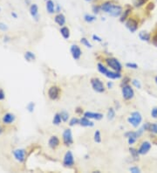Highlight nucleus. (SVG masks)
I'll return each instance as SVG.
<instances>
[{
	"label": "nucleus",
	"mask_w": 157,
	"mask_h": 173,
	"mask_svg": "<svg viewBox=\"0 0 157 173\" xmlns=\"http://www.w3.org/2000/svg\"><path fill=\"white\" fill-rule=\"evenodd\" d=\"M141 121H142V116L140 115V113L137 111L131 113L130 116L128 118V122L134 128L139 127Z\"/></svg>",
	"instance_id": "nucleus-2"
},
{
	"label": "nucleus",
	"mask_w": 157,
	"mask_h": 173,
	"mask_svg": "<svg viewBox=\"0 0 157 173\" xmlns=\"http://www.w3.org/2000/svg\"><path fill=\"white\" fill-rule=\"evenodd\" d=\"M48 145L51 149H56L59 145V139L56 136H52L48 141Z\"/></svg>",
	"instance_id": "nucleus-16"
},
{
	"label": "nucleus",
	"mask_w": 157,
	"mask_h": 173,
	"mask_svg": "<svg viewBox=\"0 0 157 173\" xmlns=\"http://www.w3.org/2000/svg\"><path fill=\"white\" fill-rule=\"evenodd\" d=\"M107 87H108V88H109V89L112 88V87H113V83H112V82H108V83H107Z\"/></svg>",
	"instance_id": "nucleus-48"
},
{
	"label": "nucleus",
	"mask_w": 157,
	"mask_h": 173,
	"mask_svg": "<svg viewBox=\"0 0 157 173\" xmlns=\"http://www.w3.org/2000/svg\"><path fill=\"white\" fill-rule=\"evenodd\" d=\"M93 139H94V142H95V143H97V144L101 143V135H100L99 130H96V131L94 132V136H93Z\"/></svg>",
	"instance_id": "nucleus-28"
},
{
	"label": "nucleus",
	"mask_w": 157,
	"mask_h": 173,
	"mask_svg": "<svg viewBox=\"0 0 157 173\" xmlns=\"http://www.w3.org/2000/svg\"><path fill=\"white\" fill-rule=\"evenodd\" d=\"M5 97H6L5 93H4V91H3L2 89H0V101H1V100H4Z\"/></svg>",
	"instance_id": "nucleus-45"
},
{
	"label": "nucleus",
	"mask_w": 157,
	"mask_h": 173,
	"mask_svg": "<svg viewBox=\"0 0 157 173\" xmlns=\"http://www.w3.org/2000/svg\"><path fill=\"white\" fill-rule=\"evenodd\" d=\"M80 43H81L82 45H84L85 46H87L88 48H91L92 47V45H91V43L88 41V40H87L86 38H82L81 40H80Z\"/></svg>",
	"instance_id": "nucleus-32"
},
{
	"label": "nucleus",
	"mask_w": 157,
	"mask_h": 173,
	"mask_svg": "<svg viewBox=\"0 0 157 173\" xmlns=\"http://www.w3.org/2000/svg\"><path fill=\"white\" fill-rule=\"evenodd\" d=\"M14 121H15V115L13 114H11V113H7L3 117V122L5 124H10V123H12Z\"/></svg>",
	"instance_id": "nucleus-19"
},
{
	"label": "nucleus",
	"mask_w": 157,
	"mask_h": 173,
	"mask_svg": "<svg viewBox=\"0 0 157 173\" xmlns=\"http://www.w3.org/2000/svg\"><path fill=\"white\" fill-rule=\"evenodd\" d=\"M151 146L152 144L149 143V142H148V141H145V142H143L142 144H140V147L139 148V153L140 155H145L147 154L150 149H151Z\"/></svg>",
	"instance_id": "nucleus-13"
},
{
	"label": "nucleus",
	"mask_w": 157,
	"mask_h": 173,
	"mask_svg": "<svg viewBox=\"0 0 157 173\" xmlns=\"http://www.w3.org/2000/svg\"><path fill=\"white\" fill-rule=\"evenodd\" d=\"M146 2V0H134V6H141Z\"/></svg>",
	"instance_id": "nucleus-37"
},
{
	"label": "nucleus",
	"mask_w": 157,
	"mask_h": 173,
	"mask_svg": "<svg viewBox=\"0 0 157 173\" xmlns=\"http://www.w3.org/2000/svg\"><path fill=\"white\" fill-rule=\"evenodd\" d=\"M140 39L143 41H149L150 40V34L148 33L147 32H140L139 33Z\"/></svg>",
	"instance_id": "nucleus-24"
},
{
	"label": "nucleus",
	"mask_w": 157,
	"mask_h": 173,
	"mask_svg": "<svg viewBox=\"0 0 157 173\" xmlns=\"http://www.w3.org/2000/svg\"><path fill=\"white\" fill-rule=\"evenodd\" d=\"M63 142H64L65 145H66V146H70L73 143V134H72V130L70 129H66L64 130V132H63Z\"/></svg>",
	"instance_id": "nucleus-8"
},
{
	"label": "nucleus",
	"mask_w": 157,
	"mask_h": 173,
	"mask_svg": "<svg viewBox=\"0 0 157 173\" xmlns=\"http://www.w3.org/2000/svg\"><path fill=\"white\" fill-rule=\"evenodd\" d=\"M153 42L155 46H157V34L155 35V37L153 38Z\"/></svg>",
	"instance_id": "nucleus-47"
},
{
	"label": "nucleus",
	"mask_w": 157,
	"mask_h": 173,
	"mask_svg": "<svg viewBox=\"0 0 157 173\" xmlns=\"http://www.w3.org/2000/svg\"><path fill=\"white\" fill-rule=\"evenodd\" d=\"M59 94V88L58 87L52 86L48 90V96L51 100H56L58 97Z\"/></svg>",
	"instance_id": "nucleus-14"
},
{
	"label": "nucleus",
	"mask_w": 157,
	"mask_h": 173,
	"mask_svg": "<svg viewBox=\"0 0 157 173\" xmlns=\"http://www.w3.org/2000/svg\"><path fill=\"white\" fill-rule=\"evenodd\" d=\"M126 27L131 33H134V32H136V30L138 28V23L134 18H129L128 21L126 22Z\"/></svg>",
	"instance_id": "nucleus-12"
},
{
	"label": "nucleus",
	"mask_w": 157,
	"mask_h": 173,
	"mask_svg": "<svg viewBox=\"0 0 157 173\" xmlns=\"http://www.w3.org/2000/svg\"><path fill=\"white\" fill-rule=\"evenodd\" d=\"M155 83H156V84H157V76H156V77H155Z\"/></svg>",
	"instance_id": "nucleus-51"
},
{
	"label": "nucleus",
	"mask_w": 157,
	"mask_h": 173,
	"mask_svg": "<svg viewBox=\"0 0 157 173\" xmlns=\"http://www.w3.org/2000/svg\"><path fill=\"white\" fill-rule=\"evenodd\" d=\"M129 151H130V154H131V156H133V158H134V160H138L139 159V150L134 149V148H130Z\"/></svg>",
	"instance_id": "nucleus-25"
},
{
	"label": "nucleus",
	"mask_w": 157,
	"mask_h": 173,
	"mask_svg": "<svg viewBox=\"0 0 157 173\" xmlns=\"http://www.w3.org/2000/svg\"><path fill=\"white\" fill-rule=\"evenodd\" d=\"M113 6V4H112L111 2L107 1V2H105V3H103V4L100 6V7H101V11H103V12L108 13V12H109V10H110L111 6Z\"/></svg>",
	"instance_id": "nucleus-23"
},
{
	"label": "nucleus",
	"mask_w": 157,
	"mask_h": 173,
	"mask_svg": "<svg viewBox=\"0 0 157 173\" xmlns=\"http://www.w3.org/2000/svg\"><path fill=\"white\" fill-rule=\"evenodd\" d=\"M54 21L58 24V25L63 26L65 24V17L62 13H58L54 17Z\"/></svg>",
	"instance_id": "nucleus-20"
},
{
	"label": "nucleus",
	"mask_w": 157,
	"mask_h": 173,
	"mask_svg": "<svg viewBox=\"0 0 157 173\" xmlns=\"http://www.w3.org/2000/svg\"><path fill=\"white\" fill-rule=\"evenodd\" d=\"M129 171L133 173H140V169L137 166H134V167H131L129 169Z\"/></svg>",
	"instance_id": "nucleus-38"
},
{
	"label": "nucleus",
	"mask_w": 157,
	"mask_h": 173,
	"mask_svg": "<svg viewBox=\"0 0 157 173\" xmlns=\"http://www.w3.org/2000/svg\"><path fill=\"white\" fill-rule=\"evenodd\" d=\"M132 83H133V85H134L135 87H137V88H140V87H141V84H140V82L138 80H133V81H132Z\"/></svg>",
	"instance_id": "nucleus-39"
},
{
	"label": "nucleus",
	"mask_w": 157,
	"mask_h": 173,
	"mask_svg": "<svg viewBox=\"0 0 157 173\" xmlns=\"http://www.w3.org/2000/svg\"><path fill=\"white\" fill-rule=\"evenodd\" d=\"M59 12V6L58 5H57V12Z\"/></svg>",
	"instance_id": "nucleus-50"
},
{
	"label": "nucleus",
	"mask_w": 157,
	"mask_h": 173,
	"mask_svg": "<svg viewBox=\"0 0 157 173\" xmlns=\"http://www.w3.org/2000/svg\"><path fill=\"white\" fill-rule=\"evenodd\" d=\"M80 124L81 125L82 127H93L94 125L93 121H90V119L86 117V116H84V117H82V118L80 119Z\"/></svg>",
	"instance_id": "nucleus-18"
},
{
	"label": "nucleus",
	"mask_w": 157,
	"mask_h": 173,
	"mask_svg": "<svg viewBox=\"0 0 157 173\" xmlns=\"http://www.w3.org/2000/svg\"><path fill=\"white\" fill-rule=\"evenodd\" d=\"M27 110H29V112H33L34 110V103L33 102H30L28 105H27Z\"/></svg>",
	"instance_id": "nucleus-40"
},
{
	"label": "nucleus",
	"mask_w": 157,
	"mask_h": 173,
	"mask_svg": "<svg viewBox=\"0 0 157 173\" xmlns=\"http://www.w3.org/2000/svg\"><path fill=\"white\" fill-rule=\"evenodd\" d=\"M84 19H85V21L87 22V23H92L94 20H96V17L93 16V15H90V14H86L84 16Z\"/></svg>",
	"instance_id": "nucleus-27"
},
{
	"label": "nucleus",
	"mask_w": 157,
	"mask_h": 173,
	"mask_svg": "<svg viewBox=\"0 0 157 173\" xmlns=\"http://www.w3.org/2000/svg\"><path fill=\"white\" fill-rule=\"evenodd\" d=\"M60 116H61V119H62V121H68V119H69V114L66 112V111H61L60 113Z\"/></svg>",
	"instance_id": "nucleus-30"
},
{
	"label": "nucleus",
	"mask_w": 157,
	"mask_h": 173,
	"mask_svg": "<svg viewBox=\"0 0 157 173\" xmlns=\"http://www.w3.org/2000/svg\"><path fill=\"white\" fill-rule=\"evenodd\" d=\"M61 121H62V119H61L60 114H58V113L55 114L54 117H53V120H52V123L54 125H59L61 123Z\"/></svg>",
	"instance_id": "nucleus-26"
},
{
	"label": "nucleus",
	"mask_w": 157,
	"mask_h": 173,
	"mask_svg": "<svg viewBox=\"0 0 157 173\" xmlns=\"http://www.w3.org/2000/svg\"><path fill=\"white\" fill-rule=\"evenodd\" d=\"M115 117V111L113 108H110L107 111V118L108 120H113Z\"/></svg>",
	"instance_id": "nucleus-29"
},
{
	"label": "nucleus",
	"mask_w": 157,
	"mask_h": 173,
	"mask_svg": "<svg viewBox=\"0 0 157 173\" xmlns=\"http://www.w3.org/2000/svg\"><path fill=\"white\" fill-rule=\"evenodd\" d=\"M2 133V129H1V127H0V134Z\"/></svg>",
	"instance_id": "nucleus-53"
},
{
	"label": "nucleus",
	"mask_w": 157,
	"mask_h": 173,
	"mask_svg": "<svg viewBox=\"0 0 157 173\" xmlns=\"http://www.w3.org/2000/svg\"><path fill=\"white\" fill-rule=\"evenodd\" d=\"M143 131H144V129H143V128H141V129H140L137 132H134V131H128V132L125 133V136L128 138V144H129V145L134 144V143L136 142V140L139 138L140 136L142 135Z\"/></svg>",
	"instance_id": "nucleus-3"
},
{
	"label": "nucleus",
	"mask_w": 157,
	"mask_h": 173,
	"mask_svg": "<svg viewBox=\"0 0 157 173\" xmlns=\"http://www.w3.org/2000/svg\"><path fill=\"white\" fill-rule=\"evenodd\" d=\"M151 115L153 118H155V119L157 118V108L156 107H155V108H154V109L152 110Z\"/></svg>",
	"instance_id": "nucleus-42"
},
{
	"label": "nucleus",
	"mask_w": 157,
	"mask_h": 173,
	"mask_svg": "<svg viewBox=\"0 0 157 173\" xmlns=\"http://www.w3.org/2000/svg\"><path fill=\"white\" fill-rule=\"evenodd\" d=\"M24 58H25L28 61H31V60H35V55L34 53H32V52H25V54H24Z\"/></svg>",
	"instance_id": "nucleus-31"
},
{
	"label": "nucleus",
	"mask_w": 157,
	"mask_h": 173,
	"mask_svg": "<svg viewBox=\"0 0 157 173\" xmlns=\"http://www.w3.org/2000/svg\"><path fill=\"white\" fill-rule=\"evenodd\" d=\"M78 123H80V119H78V118H76V117L72 118L69 121L70 126H74V125L78 124Z\"/></svg>",
	"instance_id": "nucleus-34"
},
{
	"label": "nucleus",
	"mask_w": 157,
	"mask_h": 173,
	"mask_svg": "<svg viewBox=\"0 0 157 173\" xmlns=\"http://www.w3.org/2000/svg\"></svg>",
	"instance_id": "nucleus-54"
},
{
	"label": "nucleus",
	"mask_w": 157,
	"mask_h": 173,
	"mask_svg": "<svg viewBox=\"0 0 157 173\" xmlns=\"http://www.w3.org/2000/svg\"><path fill=\"white\" fill-rule=\"evenodd\" d=\"M129 12H130V9H128V10H126V11L124 12V13H123V15H122V17H121V22H123V21H124V20H125V19L128 17Z\"/></svg>",
	"instance_id": "nucleus-36"
},
{
	"label": "nucleus",
	"mask_w": 157,
	"mask_h": 173,
	"mask_svg": "<svg viewBox=\"0 0 157 173\" xmlns=\"http://www.w3.org/2000/svg\"><path fill=\"white\" fill-rule=\"evenodd\" d=\"M60 33L61 35L63 36V38H64L65 40H68L70 38V30L67 27H61L60 29Z\"/></svg>",
	"instance_id": "nucleus-22"
},
{
	"label": "nucleus",
	"mask_w": 157,
	"mask_h": 173,
	"mask_svg": "<svg viewBox=\"0 0 157 173\" xmlns=\"http://www.w3.org/2000/svg\"><path fill=\"white\" fill-rule=\"evenodd\" d=\"M12 16H13V17H17V14H16V13H14V12H12Z\"/></svg>",
	"instance_id": "nucleus-49"
},
{
	"label": "nucleus",
	"mask_w": 157,
	"mask_h": 173,
	"mask_svg": "<svg viewBox=\"0 0 157 173\" xmlns=\"http://www.w3.org/2000/svg\"><path fill=\"white\" fill-rule=\"evenodd\" d=\"M93 39L94 40H97L99 41V42H101L102 41V39L101 38H99V36H97V35H93Z\"/></svg>",
	"instance_id": "nucleus-44"
},
{
	"label": "nucleus",
	"mask_w": 157,
	"mask_h": 173,
	"mask_svg": "<svg viewBox=\"0 0 157 173\" xmlns=\"http://www.w3.org/2000/svg\"><path fill=\"white\" fill-rule=\"evenodd\" d=\"M13 155L14 157L16 158V160L19 163H23L25 159V150L23 149H17L13 151Z\"/></svg>",
	"instance_id": "nucleus-11"
},
{
	"label": "nucleus",
	"mask_w": 157,
	"mask_h": 173,
	"mask_svg": "<svg viewBox=\"0 0 157 173\" xmlns=\"http://www.w3.org/2000/svg\"><path fill=\"white\" fill-rule=\"evenodd\" d=\"M122 7L120 6H111L110 10L108 12V14L112 17H120L122 14Z\"/></svg>",
	"instance_id": "nucleus-10"
},
{
	"label": "nucleus",
	"mask_w": 157,
	"mask_h": 173,
	"mask_svg": "<svg viewBox=\"0 0 157 173\" xmlns=\"http://www.w3.org/2000/svg\"><path fill=\"white\" fill-rule=\"evenodd\" d=\"M84 116H86L87 118L89 119H95V120H100L102 119L103 117V115L100 114V113H94V112H85L84 113Z\"/></svg>",
	"instance_id": "nucleus-15"
},
{
	"label": "nucleus",
	"mask_w": 157,
	"mask_h": 173,
	"mask_svg": "<svg viewBox=\"0 0 157 173\" xmlns=\"http://www.w3.org/2000/svg\"><path fill=\"white\" fill-rule=\"evenodd\" d=\"M100 10H101V7H100V6H93V12H94V13H99Z\"/></svg>",
	"instance_id": "nucleus-41"
},
{
	"label": "nucleus",
	"mask_w": 157,
	"mask_h": 173,
	"mask_svg": "<svg viewBox=\"0 0 157 173\" xmlns=\"http://www.w3.org/2000/svg\"><path fill=\"white\" fill-rule=\"evenodd\" d=\"M148 131L154 133V134H157V123H151Z\"/></svg>",
	"instance_id": "nucleus-33"
},
{
	"label": "nucleus",
	"mask_w": 157,
	"mask_h": 173,
	"mask_svg": "<svg viewBox=\"0 0 157 173\" xmlns=\"http://www.w3.org/2000/svg\"><path fill=\"white\" fill-rule=\"evenodd\" d=\"M126 67L128 68H133V69H136L138 68V65L136 63H131V62H128L126 64Z\"/></svg>",
	"instance_id": "nucleus-35"
},
{
	"label": "nucleus",
	"mask_w": 157,
	"mask_h": 173,
	"mask_svg": "<svg viewBox=\"0 0 157 173\" xmlns=\"http://www.w3.org/2000/svg\"><path fill=\"white\" fill-rule=\"evenodd\" d=\"M98 70L99 71V73H101L102 75H104L106 77H107L109 79H120L121 77V75L120 74V72L110 71L101 63L98 64Z\"/></svg>",
	"instance_id": "nucleus-1"
},
{
	"label": "nucleus",
	"mask_w": 157,
	"mask_h": 173,
	"mask_svg": "<svg viewBox=\"0 0 157 173\" xmlns=\"http://www.w3.org/2000/svg\"><path fill=\"white\" fill-rule=\"evenodd\" d=\"M106 62L107 64V66L110 67L114 71H116V72H121V64L120 63V61L115 58H107L106 60Z\"/></svg>",
	"instance_id": "nucleus-4"
},
{
	"label": "nucleus",
	"mask_w": 157,
	"mask_h": 173,
	"mask_svg": "<svg viewBox=\"0 0 157 173\" xmlns=\"http://www.w3.org/2000/svg\"><path fill=\"white\" fill-rule=\"evenodd\" d=\"M30 13L35 20H38V18H39V7L36 4H32V6H30Z\"/></svg>",
	"instance_id": "nucleus-17"
},
{
	"label": "nucleus",
	"mask_w": 157,
	"mask_h": 173,
	"mask_svg": "<svg viewBox=\"0 0 157 173\" xmlns=\"http://www.w3.org/2000/svg\"><path fill=\"white\" fill-rule=\"evenodd\" d=\"M86 1H87V2H92L93 0H86Z\"/></svg>",
	"instance_id": "nucleus-52"
},
{
	"label": "nucleus",
	"mask_w": 157,
	"mask_h": 173,
	"mask_svg": "<svg viewBox=\"0 0 157 173\" xmlns=\"http://www.w3.org/2000/svg\"><path fill=\"white\" fill-rule=\"evenodd\" d=\"M91 85L93 87V90L97 93H103L105 91V87L103 82L99 78H93L91 79Z\"/></svg>",
	"instance_id": "nucleus-5"
},
{
	"label": "nucleus",
	"mask_w": 157,
	"mask_h": 173,
	"mask_svg": "<svg viewBox=\"0 0 157 173\" xmlns=\"http://www.w3.org/2000/svg\"><path fill=\"white\" fill-rule=\"evenodd\" d=\"M150 124H151L150 122H147V123H145V124L143 125V127H142L143 128V129L148 131V130H149V128H150Z\"/></svg>",
	"instance_id": "nucleus-43"
},
{
	"label": "nucleus",
	"mask_w": 157,
	"mask_h": 173,
	"mask_svg": "<svg viewBox=\"0 0 157 173\" xmlns=\"http://www.w3.org/2000/svg\"><path fill=\"white\" fill-rule=\"evenodd\" d=\"M0 30H2V31H6L7 30V26H6V25L3 23H0Z\"/></svg>",
	"instance_id": "nucleus-46"
},
{
	"label": "nucleus",
	"mask_w": 157,
	"mask_h": 173,
	"mask_svg": "<svg viewBox=\"0 0 157 173\" xmlns=\"http://www.w3.org/2000/svg\"><path fill=\"white\" fill-rule=\"evenodd\" d=\"M63 164L65 167H73L74 165V156L73 155L72 151L68 150L64 156Z\"/></svg>",
	"instance_id": "nucleus-7"
},
{
	"label": "nucleus",
	"mask_w": 157,
	"mask_h": 173,
	"mask_svg": "<svg viewBox=\"0 0 157 173\" xmlns=\"http://www.w3.org/2000/svg\"><path fill=\"white\" fill-rule=\"evenodd\" d=\"M70 51H71V53H72V56L75 60H79L80 59L82 51L81 49L80 48V46H77V45H73L70 48Z\"/></svg>",
	"instance_id": "nucleus-9"
},
{
	"label": "nucleus",
	"mask_w": 157,
	"mask_h": 173,
	"mask_svg": "<svg viewBox=\"0 0 157 173\" xmlns=\"http://www.w3.org/2000/svg\"><path fill=\"white\" fill-rule=\"evenodd\" d=\"M121 92L122 96H123V98L125 99L126 101H129V100L134 98V89L131 87V86H129V85H125V86L122 87Z\"/></svg>",
	"instance_id": "nucleus-6"
},
{
	"label": "nucleus",
	"mask_w": 157,
	"mask_h": 173,
	"mask_svg": "<svg viewBox=\"0 0 157 173\" xmlns=\"http://www.w3.org/2000/svg\"><path fill=\"white\" fill-rule=\"evenodd\" d=\"M47 10L50 14L55 12V5L52 0H47Z\"/></svg>",
	"instance_id": "nucleus-21"
}]
</instances>
